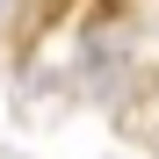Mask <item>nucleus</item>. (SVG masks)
I'll use <instances>...</instances> for the list:
<instances>
[{
  "label": "nucleus",
  "instance_id": "f257e3e1",
  "mask_svg": "<svg viewBox=\"0 0 159 159\" xmlns=\"http://www.w3.org/2000/svg\"><path fill=\"white\" fill-rule=\"evenodd\" d=\"M152 152H159V138H152Z\"/></svg>",
  "mask_w": 159,
  "mask_h": 159
}]
</instances>
